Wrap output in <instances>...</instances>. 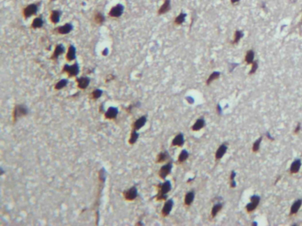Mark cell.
Here are the masks:
<instances>
[{"mask_svg":"<svg viewBox=\"0 0 302 226\" xmlns=\"http://www.w3.org/2000/svg\"><path fill=\"white\" fill-rule=\"evenodd\" d=\"M239 1H240V0H231V2L232 5H236V4H237Z\"/></svg>","mask_w":302,"mask_h":226,"instance_id":"41","label":"cell"},{"mask_svg":"<svg viewBox=\"0 0 302 226\" xmlns=\"http://www.w3.org/2000/svg\"><path fill=\"white\" fill-rule=\"evenodd\" d=\"M104 20H105V17H104L103 14H101V13L96 14V16H95V21H96L97 23L100 24V23L104 22Z\"/></svg>","mask_w":302,"mask_h":226,"instance_id":"35","label":"cell"},{"mask_svg":"<svg viewBox=\"0 0 302 226\" xmlns=\"http://www.w3.org/2000/svg\"><path fill=\"white\" fill-rule=\"evenodd\" d=\"M300 166H301V161L297 159L295 161H293V162L291 163V169H290V171L291 174H295V173H298L299 169H300Z\"/></svg>","mask_w":302,"mask_h":226,"instance_id":"15","label":"cell"},{"mask_svg":"<svg viewBox=\"0 0 302 226\" xmlns=\"http://www.w3.org/2000/svg\"><path fill=\"white\" fill-rule=\"evenodd\" d=\"M101 96H102V90L101 89H96V90L93 91V93H92V97L94 99H98Z\"/></svg>","mask_w":302,"mask_h":226,"instance_id":"36","label":"cell"},{"mask_svg":"<svg viewBox=\"0 0 302 226\" xmlns=\"http://www.w3.org/2000/svg\"><path fill=\"white\" fill-rule=\"evenodd\" d=\"M63 71L68 74L69 76H76L79 74V66L78 63H76L73 66L66 65L63 68Z\"/></svg>","mask_w":302,"mask_h":226,"instance_id":"4","label":"cell"},{"mask_svg":"<svg viewBox=\"0 0 302 226\" xmlns=\"http://www.w3.org/2000/svg\"><path fill=\"white\" fill-rule=\"evenodd\" d=\"M76 49L74 45H70L67 54V58L68 61H72L76 59Z\"/></svg>","mask_w":302,"mask_h":226,"instance_id":"14","label":"cell"},{"mask_svg":"<svg viewBox=\"0 0 302 226\" xmlns=\"http://www.w3.org/2000/svg\"><path fill=\"white\" fill-rule=\"evenodd\" d=\"M60 12L59 11H57V10H55V11H53V13H51V20L53 21V23L56 24L59 21L60 19Z\"/></svg>","mask_w":302,"mask_h":226,"instance_id":"22","label":"cell"},{"mask_svg":"<svg viewBox=\"0 0 302 226\" xmlns=\"http://www.w3.org/2000/svg\"><path fill=\"white\" fill-rule=\"evenodd\" d=\"M193 200H194V192H189L185 195V198H184L185 205L189 206V205H191L192 203Z\"/></svg>","mask_w":302,"mask_h":226,"instance_id":"24","label":"cell"},{"mask_svg":"<svg viewBox=\"0 0 302 226\" xmlns=\"http://www.w3.org/2000/svg\"><path fill=\"white\" fill-rule=\"evenodd\" d=\"M170 0H165L164 4L162 5V6L160 8L158 13L159 14H164L166 13H168L170 10Z\"/></svg>","mask_w":302,"mask_h":226,"instance_id":"20","label":"cell"},{"mask_svg":"<svg viewBox=\"0 0 302 226\" xmlns=\"http://www.w3.org/2000/svg\"><path fill=\"white\" fill-rule=\"evenodd\" d=\"M67 80H59V82H58V83L56 84V86H55V88L56 89H61V88H63L64 87H66L67 85Z\"/></svg>","mask_w":302,"mask_h":226,"instance_id":"32","label":"cell"},{"mask_svg":"<svg viewBox=\"0 0 302 226\" xmlns=\"http://www.w3.org/2000/svg\"><path fill=\"white\" fill-rule=\"evenodd\" d=\"M28 110L26 107V105L24 104H20V105H16L14 111H13V119L14 121L19 118V117H22L28 114Z\"/></svg>","mask_w":302,"mask_h":226,"instance_id":"2","label":"cell"},{"mask_svg":"<svg viewBox=\"0 0 302 226\" xmlns=\"http://www.w3.org/2000/svg\"><path fill=\"white\" fill-rule=\"evenodd\" d=\"M257 69H258V62L257 61H253V63L252 64V68L249 72V74H253Z\"/></svg>","mask_w":302,"mask_h":226,"instance_id":"37","label":"cell"},{"mask_svg":"<svg viewBox=\"0 0 302 226\" xmlns=\"http://www.w3.org/2000/svg\"><path fill=\"white\" fill-rule=\"evenodd\" d=\"M123 12H124V6L121 4H118L111 9V11L109 12V15L111 17L118 18L123 13Z\"/></svg>","mask_w":302,"mask_h":226,"instance_id":"5","label":"cell"},{"mask_svg":"<svg viewBox=\"0 0 302 226\" xmlns=\"http://www.w3.org/2000/svg\"><path fill=\"white\" fill-rule=\"evenodd\" d=\"M188 157H189V153L187 152L186 150H183V151L181 152V154L179 155L178 162H183L186 161Z\"/></svg>","mask_w":302,"mask_h":226,"instance_id":"30","label":"cell"},{"mask_svg":"<svg viewBox=\"0 0 302 226\" xmlns=\"http://www.w3.org/2000/svg\"><path fill=\"white\" fill-rule=\"evenodd\" d=\"M262 140V138L261 137V138L258 139V140L254 142V144H253V151L254 153H256V152L259 151V149H260V145H261Z\"/></svg>","mask_w":302,"mask_h":226,"instance_id":"34","label":"cell"},{"mask_svg":"<svg viewBox=\"0 0 302 226\" xmlns=\"http://www.w3.org/2000/svg\"><path fill=\"white\" fill-rule=\"evenodd\" d=\"M243 36H244V33H243L242 31H240V30H237V31L235 32V35H234L233 43H234V44L237 43Z\"/></svg>","mask_w":302,"mask_h":226,"instance_id":"26","label":"cell"},{"mask_svg":"<svg viewBox=\"0 0 302 226\" xmlns=\"http://www.w3.org/2000/svg\"><path fill=\"white\" fill-rule=\"evenodd\" d=\"M138 133L137 132V130H134L131 133V137L129 139V143L130 144H134L135 142H136L138 139Z\"/></svg>","mask_w":302,"mask_h":226,"instance_id":"33","label":"cell"},{"mask_svg":"<svg viewBox=\"0 0 302 226\" xmlns=\"http://www.w3.org/2000/svg\"><path fill=\"white\" fill-rule=\"evenodd\" d=\"M146 120H147V118L145 116L139 118L136 122L134 123V130H139L141 127H143L145 125V123H146Z\"/></svg>","mask_w":302,"mask_h":226,"instance_id":"13","label":"cell"},{"mask_svg":"<svg viewBox=\"0 0 302 226\" xmlns=\"http://www.w3.org/2000/svg\"><path fill=\"white\" fill-rule=\"evenodd\" d=\"M301 205H302V200H298V201H296L293 204V206H291V208L290 215H293L297 214L298 211H299V209L300 207H301Z\"/></svg>","mask_w":302,"mask_h":226,"instance_id":"17","label":"cell"},{"mask_svg":"<svg viewBox=\"0 0 302 226\" xmlns=\"http://www.w3.org/2000/svg\"><path fill=\"white\" fill-rule=\"evenodd\" d=\"M204 126H205V120H204V118H200V119H198L195 122V124L192 126V130L193 131H200Z\"/></svg>","mask_w":302,"mask_h":226,"instance_id":"21","label":"cell"},{"mask_svg":"<svg viewBox=\"0 0 302 226\" xmlns=\"http://www.w3.org/2000/svg\"><path fill=\"white\" fill-rule=\"evenodd\" d=\"M227 146L226 145H222V146H220V148H218L217 149V151H216V153H215V159L216 160H220L224 155H225V153H226V151H227Z\"/></svg>","mask_w":302,"mask_h":226,"instance_id":"18","label":"cell"},{"mask_svg":"<svg viewBox=\"0 0 302 226\" xmlns=\"http://www.w3.org/2000/svg\"><path fill=\"white\" fill-rule=\"evenodd\" d=\"M185 18H186V13H180L177 17L175 18V23L176 25H181L182 23H183V21L185 20Z\"/></svg>","mask_w":302,"mask_h":226,"instance_id":"29","label":"cell"},{"mask_svg":"<svg viewBox=\"0 0 302 226\" xmlns=\"http://www.w3.org/2000/svg\"><path fill=\"white\" fill-rule=\"evenodd\" d=\"M168 157H169V153H168V152H162V153H160V155L158 156V160H157V162H165L167 159H168Z\"/></svg>","mask_w":302,"mask_h":226,"instance_id":"31","label":"cell"},{"mask_svg":"<svg viewBox=\"0 0 302 226\" xmlns=\"http://www.w3.org/2000/svg\"><path fill=\"white\" fill-rule=\"evenodd\" d=\"M118 113H119V110H118L117 108H115V107H110V108L107 110L105 116H106L107 118L113 119V118H115L117 117Z\"/></svg>","mask_w":302,"mask_h":226,"instance_id":"12","label":"cell"},{"mask_svg":"<svg viewBox=\"0 0 302 226\" xmlns=\"http://www.w3.org/2000/svg\"><path fill=\"white\" fill-rule=\"evenodd\" d=\"M43 25H44V20L42 19V18H36L32 22L33 28H40L43 27Z\"/></svg>","mask_w":302,"mask_h":226,"instance_id":"25","label":"cell"},{"mask_svg":"<svg viewBox=\"0 0 302 226\" xmlns=\"http://www.w3.org/2000/svg\"><path fill=\"white\" fill-rule=\"evenodd\" d=\"M235 176H236V173L233 171V172H232V174H231V187H236V183H235V180H234Z\"/></svg>","mask_w":302,"mask_h":226,"instance_id":"38","label":"cell"},{"mask_svg":"<svg viewBox=\"0 0 302 226\" xmlns=\"http://www.w3.org/2000/svg\"><path fill=\"white\" fill-rule=\"evenodd\" d=\"M219 76H220V73H219V72H214V73H213L209 77H208V79H207V80H206V84L209 85L213 80H216V79L219 78Z\"/></svg>","mask_w":302,"mask_h":226,"instance_id":"27","label":"cell"},{"mask_svg":"<svg viewBox=\"0 0 302 226\" xmlns=\"http://www.w3.org/2000/svg\"><path fill=\"white\" fill-rule=\"evenodd\" d=\"M76 81H77V83H78V87H79L80 88L85 89V88L89 86L90 80V78H88V77H81V78H77V79H76Z\"/></svg>","mask_w":302,"mask_h":226,"instance_id":"9","label":"cell"},{"mask_svg":"<svg viewBox=\"0 0 302 226\" xmlns=\"http://www.w3.org/2000/svg\"><path fill=\"white\" fill-rule=\"evenodd\" d=\"M51 1H53V0H51Z\"/></svg>","mask_w":302,"mask_h":226,"instance_id":"44","label":"cell"},{"mask_svg":"<svg viewBox=\"0 0 302 226\" xmlns=\"http://www.w3.org/2000/svg\"><path fill=\"white\" fill-rule=\"evenodd\" d=\"M106 176V173H105V171H104V169L101 170V171L99 172V178L102 179V181H105V177Z\"/></svg>","mask_w":302,"mask_h":226,"instance_id":"39","label":"cell"},{"mask_svg":"<svg viewBox=\"0 0 302 226\" xmlns=\"http://www.w3.org/2000/svg\"><path fill=\"white\" fill-rule=\"evenodd\" d=\"M171 190V183L170 181L167 180L160 186V193L157 196L158 200H162L167 198V193Z\"/></svg>","mask_w":302,"mask_h":226,"instance_id":"1","label":"cell"},{"mask_svg":"<svg viewBox=\"0 0 302 226\" xmlns=\"http://www.w3.org/2000/svg\"><path fill=\"white\" fill-rule=\"evenodd\" d=\"M173 205H174V201L173 200H169L168 201H167L164 205V207L162 209V215H164V217H167V215H169L170 211L172 210V208H173Z\"/></svg>","mask_w":302,"mask_h":226,"instance_id":"11","label":"cell"},{"mask_svg":"<svg viewBox=\"0 0 302 226\" xmlns=\"http://www.w3.org/2000/svg\"><path fill=\"white\" fill-rule=\"evenodd\" d=\"M254 61V52L253 50L250 49L248 50L246 52V55H245V62L247 64H253Z\"/></svg>","mask_w":302,"mask_h":226,"instance_id":"23","label":"cell"},{"mask_svg":"<svg viewBox=\"0 0 302 226\" xmlns=\"http://www.w3.org/2000/svg\"><path fill=\"white\" fill-rule=\"evenodd\" d=\"M107 54H108V49H104V51H103V55L106 56V55H107Z\"/></svg>","mask_w":302,"mask_h":226,"instance_id":"42","label":"cell"},{"mask_svg":"<svg viewBox=\"0 0 302 226\" xmlns=\"http://www.w3.org/2000/svg\"><path fill=\"white\" fill-rule=\"evenodd\" d=\"M64 51H65V48H64V46L63 45H62V44H59V45H57L56 46V48H55V50H54V53H53V57H51V58H53V59H56V58H58L61 54H63L64 53Z\"/></svg>","mask_w":302,"mask_h":226,"instance_id":"19","label":"cell"},{"mask_svg":"<svg viewBox=\"0 0 302 226\" xmlns=\"http://www.w3.org/2000/svg\"><path fill=\"white\" fill-rule=\"evenodd\" d=\"M171 169H172V163L171 162H169L168 164H166V165L162 166L160 168V172H159L160 177L161 179H165L171 172Z\"/></svg>","mask_w":302,"mask_h":226,"instance_id":"8","label":"cell"},{"mask_svg":"<svg viewBox=\"0 0 302 226\" xmlns=\"http://www.w3.org/2000/svg\"><path fill=\"white\" fill-rule=\"evenodd\" d=\"M301 23H302V20H301Z\"/></svg>","mask_w":302,"mask_h":226,"instance_id":"45","label":"cell"},{"mask_svg":"<svg viewBox=\"0 0 302 226\" xmlns=\"http://www.w3.org/2000/svg\"><path fill=\"white\" fill-rule=\"evenodd\" d=\"M38 11V5L36 4H32L29 5L27 7L24 8L23 10V15L25 16V18H29L30 16H32L34 14H36Z\"/></svg>","mask_w":302,"mask_h":226,"instance_id":"3","label":"cell"},{"mask_svg":"<svg viewBox=\"0 0 302 226\" xmlns=\"http://www.w3.org/2000/svg\"><path fill=\"white\" fill-rule=\"evenodd\" d=\"M192 99H193L192 97H187V100H188V101H189L190 102H194V101H193Z\"/></svg>","mask_w":302,"mask_h":226,"instance_id":"43","label":"cell"},{"mask_svg":"<svg viewBox=\"0 0 302 226\" xmlns=\"http://www.w3.org/2000/svg\"><path fill=\"white\" fill-rule=\"evenodd\" d=\"M72 29H73V26L70 23H67L64 26H61V27H58L56 30H57V32L59 34L67 35V34H68V33H70L72 31Z\"/></svg>","mask_w":302,"mask_h":226,"instance_id":"10","label":"cell"},{"mask_svg":"<svg viewBox=\"0 0 302 226\" xmlns=\"http://www.w3.org/2000/svg\"><path fill=\"white\" fill-rule=\"evenodd\" d=\"M184 143V138H183V133H179V134H177L175 139L173 140V142H172V145L173 146H178V147H181L183 145Z\"/></svg>","mask_w":302,"mask_h":226,"instance_id":"16","label":"cell"},{"mask_svg":"<svg viewBox=\"0 0 302 226\" xmlns=\"http://www.w3.org/2000/svg\"><path fill=\"white\" fill-rule=\"evenodd\" d=\"M222 205L221 203L215 204L214 206L213 207V209H212V213H211L212 214V217H214L215 215L218 214V212L222 209Z\"/></svg>","mask_w":302,"mask_h":226,"instance_id":"28","label":"cell"},{"mask_svg":"<svg viewBox=\"0 0 302 226\" xmlns=\"http://www.w3.org/2000/svg\"><path fill=\"white\" fill-rule=\"evenodd\" d=\"M259 202H260V197H259V196H257V195H253V196H252V197H251V202L248 203V204L246 205V210H247V212H252V211H253V210L257 208Z\"/></svg>","mask_w":302,"mask_h":226,"instance_id":"7","label":"cell"},{"mask_svg":"<svg viewBox=\"0 0 302 226\" xmlns=\"http://www.w3.org/2000/svg\"><path fill=\"white\" fill-rule=\"evenodd\" d=\"M299 130H300V124H298L296 129L294 130V133H298V132H299Z\"/></svg>","mask_w":302,"mask_h":226,"instance_id":"40","label":"cell"},{"mask_svg":"<svg viewBox=\"0 0 302 226\" xmlns=\"http://www.w3.org/2000/svg\"><path fill=\"white\" fill-rule=\"evenodd\" d=\"M138 189L136 187H133L131 188H129V190L125 191L124 193V197L126 200H129V201H132V200H135L137 197H138Z\"/></svg>","mask_w":302,"mask_h":226,"instance_id":"6","label":"cell"}]
</instances>
